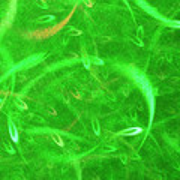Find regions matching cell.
<instances>
[{"instance_id":"1","label":"cell","mask_w":180,"mask_h":180,"mask_svg":"<svg viewBox=\"0 0 180 180\" xmlns=\"http://www.w3.org/2000/svg\"><path fill=\"white\" fill-rule=\"evenodd\" d=\"M9 134H11L12 141H14V143H18V132H17V128H15L14 122H11V120H9Z\"/></svg>"},{"instance_id":"2","label":"cell","mask_w":180,"mask_h":180,"mask_svg":"<svg viewBox=\"0 0 180 180\" xmlns=\"http://www.w3.org/2000/svg\"><path fill=\"white\" fill-rule=\"evenodd\" d=\"M140 132H141V128H129V129L122 131L120 134L122 135H137V134H140Z\"/></svg>"},{"instance_id":"3","label":"cell","mask_w":180,"mask_h":180,"mask_svg":"<svg viewBox=\"0 0 180 180\" xmlns=\"http://www.w3.org/2000/svg\"><path fill=\"white\" fill-rule=\"evenodd\" d=\"M54 15H44V17H41V18H38V23H42V24H45V23H51V21H54Z\"/></svg>"},{"instance_id":"4","label":"cell","mask_w":180,"mask_h":180,"mask_svg":"<svg viewBox=\"0 0 180 180\" xmlns=\"http://www.w3.org/2000/svg\"><path fill=\"white\" fill-rule=\"evenodd\" d=\"M15 105L20 107V110H23V111H24V110H27V105H26V104L21 101V99H15Z\"/></svg>"},{"instance_id":"5","label":"cell","mask_w":180,"mask_h":180,"mask_svg":"<svg viewBox=\"0 0 180 180\" xmlns=\"http://www.w3.org/2000/svg\"><path fill=\"white\" fill-rule=\"evenodd\" d=\"M92 125H93V131H95V134H96V135L101 134V129H99V122H98V120H93Z\"/></svg>"},{"instance_id":"6","label":"cell","mask_w":180,"mask_h":180,"mask_svg":"<svg viewBox=\"0 0 180 180\" xmlns=\"http://www.w3.org/2000/svg\"><path fill=\"white\" fill-rule=\"evenodd\" d=\"M53 140H54V141L57 143V146H60V147H63V146H65V144H63V140L60 138L57 134H54V135H53Z\"/></svg>"},{"instance_id":"7","label":"cell","mask_w":180,"mask_h":180,"mask_svg":"<svg viewBox=\"0 0 180 180\" xmlns=\"http://www.w3.org/2000/svg\"><path fill=\"white\" fill-rule=\"evenodd\" d=\"M0 102H2V98H0Z\"/></svg>"}]
</instances>
